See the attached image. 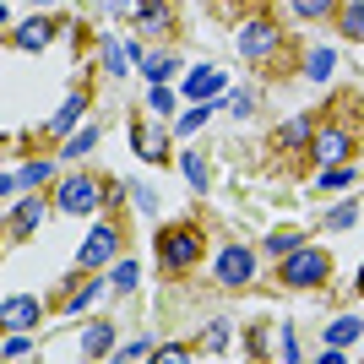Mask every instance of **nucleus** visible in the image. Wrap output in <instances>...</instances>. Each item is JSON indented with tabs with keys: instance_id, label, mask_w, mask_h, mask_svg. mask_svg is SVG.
Here are the masks:
<instances>
[{
	"instance_id": "nucleus-1",
	"label": "nucleus",
	"mask_w": 364,
	"mask_h": 364,
	"mask_svg": "<svg viewBox=\"0 0 364 364\" xmlns=\"http://www.w3.org/2000/svg\"><path fill=\"white\" fill-rule=\"evenodd\" d=\"M326 277H332V256L316 250V245H299V250L283 256V283H289V289H316Z\"/></svg>"
},
{
	"instance_id": "nucleus-2",
	"label": "nucleus",
	"mask_w": 364,
	"mask_h": 364,
	"mask_svg": "<svg viewBox=\"0 0 364 364\" xmlns=\"http://www.w3.org/2000/svg\"><path fill=\"white\" fill-rule=\"evenodd\" d=\"M55 201H60V213H65V218L98 213V207H104V185H98V180H87V174H71V180H60Z\"/></svg>"
},
{
	"instance_id": "nucleus-3",
	"label": "nucleus",
	"mask_w": 364,
	"mask_h": 364,
	"mask_svg": "<svg viewBox=\"0 0 364 364\" xmlns=\"http://www.w3.org/2000/svg\"><path fill=\"white\" fill-rule=\"evenodd\" d=\"M158 256H164V267H191V261L201 256V234L196 228H164V240H158Z\"/></svg>"
},
{
	"instance_id": "nucleus-4",
	"label": "nucleus",
	"mask_w": 364,
	"mask_h": 364,
	"mask_svg": "<svg viewBox=\"0 0 364 364\" xmlns=\"http://www.w3.org/2000/svg\"><path fill=\"white\" fill-rule=\"evenodd\" d=\"M250 277H256V256H250L245 245H223V250H218V283L240 289V283H250Z\"/></svg>"
},
{
	"instance_id": "nucleus-5",
	"label": "nucleus",
	"mask_w": 364,
	"mask_h": 364,
	"mask_svg": "<svg viewBox=\"0 0 364 364\" xmlns=\"http://www.w3.org/2000/svg\"><path fill=\"white\" fill-rule=\"evenodd\" d=\"M114 256H120V228H114V223H98L87 240H82V267H109Z\"/></svg>"
},
{
	"instance_id": "nucleus-6",
	"label": "nucleus",
	"mask_w": 364,
	"mask_h": 364,
	"mask_svg": "<svg viewBox=\"0 0 364 364\" xmlns=\"http://www.w3.org/2000/svg\"><path fill=\"white\" fill-rule=\"evenodd\" d=\"M234 49H240L245 60H261V55H272V49H277V28L256 16V22H245V28L234 33Z\"/></svg>"
},
{
	"instance_id": "nucleus-7",
	"label": "nucleus",
	"mask_w": 364,
	"mask_h": 364,
	"mask_svg": "<svg viewBox=\"0 0 364 364\" xmlns=\"http://www.w3.org/2000/svg\"><path fill=\"white\" fill-rule=\"evenodd\" d=\"M180 87H185V98H191V104H196V98H201V104H213L218 92H223V71H218V65H196Z\"/></svg>"
},
{
	"instance_id": "nucleus-8",
	"label": "nucleus",
	"mask_w": 364,
	"mask_h": 364,
	"mask_svg": "<svg viewBox=\"0 0 364 364\" xmlns=\"http://www.w3.org/2000/svg\"><path fill=\"white\" fill-rule=\"evenodd\" d=\"M348 131H316V158L321 164H343V158H348Z\"/></svg>"
},
{
	"instance_id": "nucleus-9",
	"label": "nucleus",
	"mask_w": 364,
	"mask_h": 364,
	"mask_svg": "<svg viewBox=\"0 0 364 364\" xmlns=\"http://www.w3.org/2000/svg\"><path fill=\"white\" fill-rule=\"evenodd\" d=\"M109 343H114V326H109V321H92L87 332H82V353H87V359H104Z\"/></svg>"
},
{
	"instance_id": "nucleus-10",
	"label": "nucleus",
	"mask_w": 364,
	"mask_h": 364,
	"mask_svg": "<svg viewBox=\"0 0 364 364\" xmlns=\"http://www.w3.org/2000/svg\"><path fill=\"white\" fill-rule=\"evenodd\" d=\"M49 38H55V22H44V16H33V22L16 28V44H22V49H44Z\"/></svg>"
},
{
	"instance_id": "nucleus-11",
	"label": "nucleus",
	"mask_w": 364,
	"mask_h": 364,
	"mask_svg": "<svg viewBox=\"0 0 364 364\" xmlns=\"http://www.w3.org/2000/svg\"><path fill=\"white\" fill-rule=\"evenodd\" d=\"M82 109H87V92H71V98H65V104L55 109V120H49V131H55V136H65V131L76 125V114H82Z\"/></svg>"
},
{
	"instance_id": "nucleus-12",
	"label": "nucleus",
	"mask_w": 364,
	"mask_h": 364,
	"mask_svg": "<svg viewBox=\"0 0 364 364\" xmlns=\"http://www.w3.org/2000/svg\"><path fill=\"white\" fill-rule=\"evenodd\" d=\"M6 321H11V326H33V321H38V304H33L28 294H11V299H6Z\"/></svg>"
},
{
	"instance_id": "nucleus-13",
	"label": "nucleus",
	"mask_w": 364,
	"mask_h": 364,
	"mask_svg": "<svg viewBox=\"0 0 364 364\" xmlns=\"http://www.w3.org/2000/svg\"><path fill=\"white\" fill-rule=\"evenodd\" d=\"M38 218H44V201H22V207H11V228H16V234H33Z\"/></svg>"
},
{
	"instance_id": "nucleus-14",
	"label": "nucleus",
	"mask_w": 364,
	"mask_h": 364,
	"mask_svg": "<svg viewBox=\"0 0 364 364\" xmlns=\"http://www.w3.org/2000/svg\"><path fill=\"white\" fill-rule=\"evenodd\" d=\"M136 22L152 28V33H164L168 28V6H164V0H147V6H136Z\"/></svg>"
},
{
	"instance_id": "nucleus-15",
	"label": "nucleus",
	"mask_w": 364,
	"mask_h": 364,
	"mask_svg": "<svg viewBox=\"0 0 364 364\" xmlns=\"http://www.w3.org/2000/svg\"><path fill=\"white\" fill-rule=\"evenodd\" d=\"M343 38H364V0L343 6Z\"/></svg>"
},
{
	"instance_id": "nucleus-16",
	"label": "nucleus",
	"mask_w": 364,
	"mask_h": 364,
	"mask_svg": "<svg viewBox=\"0 0 364 364\" xmlns=\"http://www.w3.org/2000/svg\"><path fill=\"white\" fill-rule=\"evenodd\" d=\"M304 71L316 76V82H326V76L337 71V60H332V49H310V60H304Z\"/></svg>"
},
{
	"instance_id": "nucleus-17",
	"label": "nucleus",
	"mask_w": 364,
	"mask_h": 364,
	"mask_svg": "<svg viewBox=\"0 0 364 364\" xmlns=\"http://www.w3.org/2000/svg\"><path fill=\"white\" fill-rule=\"evenodd\" d=\"M359 332H364L359 321H353V316H343V321H337V326H332V332H326V343H332V348H343V343H353V337H359Z\"/></svg>"
},
{
	"instance_id": "nucleus-18",
	"label": "nucleus",
	"mask_w": 364,
	"mask_h": 364,
	"mask_svg": "<svg viewBox=\"0 0 364 364\" xmlns=\"http://www.w3.org/2000/svg\"><path fill=\"white\" fill-rule=\"evenodd\" d=\"M348 180H353V168H343V164H326V168H321V191H343Z\"/></svg>"
},
{
	"instance_id": "nucleus-19",
	"label": "nucleus",
	"mask_w": 364,
	"mask_h": 364,
	"mask_svg": "<svg viewBox=\"0 0 364 364\" xmlns=\"http://www.w3.org/2000/svg\"><path fill=\"white\" fill-rule=\"evenodd\" d=\"M332 6H337V0H294V11H299L304 22H321V16L332 11Z\"/></svg>"
},
{
	"instance_id": "nucleus-20",
	"label": "nucleus",
	"mask_w": 364,
	"mask_h": 364,
	"mask_svg": "<svg viewBox=\"0 0 364 364\" xmlns=\"http://www.w3.org/2000/svg\"><path fill=\"white\" fill-rule=\"evenodd\" d=\"M207 114H213L207 104H201V109H191V114H180V125H174V131H180V136H196L201 125H207Z\"/></svg>"
},
{
	"instance_id": "nucleus-21",
	"label": "nucleus",
	"mask_w": 364,
	"mask_h": 364,
	"mask_svg": "<svg viewBox=\"0 0 364 364\" xmlns=\"http://www.w3.org/2000/svg\"><path fill=\"white\" fill-rule=\"evenodd\" d=\"M267 250H272V256H289V250H299V234H294V228H277L272 240H267Z\"/></svg>"
},
{
	"instance_id": "nucleus-22",
	"label": "nucleus",
	"mask_w": 364,
	"mask_h": 364,
	"mask_svg": "<svg viewBox=\"0 0 364 364\" xmlns=\"http://www.w3.org/2000/svg\"><path fill=\"white\" fill-rule=\"evenodd\" d=\"M185 180H191V185H196V191H207V164H201V158H196V152H185Z\"/></svg>"
},
{
	"instance_id": "nucleus-23",
	"label": "nucleus",
	"mask_w": 364,
	"mask_h": 364,
	"mask_svg": "<svg viewBox=\"0 0 364 364\" xmlns=\"http://www.w3.org/2000/svg\"><path fill=\"white\" fill-rule=\"evenodd\" d=\"M141 71H147V82H164V76L174 71V60H168V55H147V60H141Z\"/></svg>"
},
{
	"instance_id": "nucleus-24",
	"label": "nucleus",
	"mask_w": 364,
	"mask_h": 364,
	"mask_svg": "<svg viewBox=\"0 0 364 364\" xmlns=\"http://www.w3.org/2000/svg\"><path fill=\"white\" fill-rule=\"evenodd\" d=\"M92 141H98V131H92V125H87V131H76V136L65 141V158H82V152H92Z\"/></svg>"
},
{
	"instance_id": "nucleus-25",
	"label": "nucleus",
	"mask_w": 364,
	"mask_h": 364,
	"mask_svg": "<svg viewBox=\"0 0 364 364\" xmlns=\"http://www.w3.org/2000/svg\"><path fill=\"white\" fill-rule=\"evenodd\" d=\"M136 289V261H120L114 267V294H131Z\"/></svg>"
},
{
	"instance_id": "nucleus-26",
	"label": "nucleus",
	"mask_w": 364,
	"mask_h": 364,
	"mask_svg": "<svg viewBox=\"0 0 364 364\" xmlns=\"http://www.w3.org/2000/svg\"><path fill=\"white\" fill-rule=\"evenodd\" d=\"M98 299H104V283H87V289L76 294V299L65 304V310H71V316H76V310H87V304H98Z\"/></svg>"
},
{
	"instance_id": "nucleus-27",
	"label": "nucleus",
	"mask_w": 364,
	"mask_h": 364,
	"mask_svg": "<svg viewBox=\"0 0 364 364\" xmlns=\"http://www.w3.org/2000/svg\"><path fill=\"white\" fill-rule=\"evenodd\" d=\"M136 152H141V158H164V136H158V131H152V136L136 131Z\"/></svg>"
},
{
	"instance_id": "nucleus-28",
	"label": "nucleus",
	"mask_w": 364,
	"mask_h": 364,
	"mask_svg": "<svg viewBox=\"0 0 364 364\" xmlns=\"http://www.w3.org/2000/svg\"><path fill=\"white\" fill-rule=\"evenodd\" d=\"M104 65H109V76H125V49L114 44V38L104 44Z\"/></svg>"
},
{
	"instance_id": "nucleus-29",
	"label": "nucleus",
	"mask_w": 364,
	"mask_h": 364,
	"mask_svg": "<svg viewBox=\"0 0 364 364\" xmlns=\"http://www.w3.org/2000/svg\"><path fill=\"white\" fill-rule=\"evenodd\" d=\"M0 353H6V359H28V353H33V343H28V337H22V332H11V337H6V348H0Z\"/></svg>"
},
{
	"instance_id": "nucleus-30",
	"label": "nucleus",
	"mask_w": 364,
	"mask_h": 364,
	"mask_svg": "<svg viewBox=\"0 0 364 364\" xmlns=\"http://www.w3.org/2000/svg\"><path fill=\"white\" fill-rule=\"evenodd\" d=\"M147 109H152V114H168V109H174V92H168V87H152L147 92Z\"/></svg>"
},
{
	"instance_id": "nucleus-31",
	"label": "nucleus",
	"mask_w": 364,
	"mask_h": 364,
	"mask_svg": "<svg viewBox=\"0 0 364 364\" xmlns=\"http://www.w3.org/2000/svg\"><path fill=\"white\" fill-rule=\"evenodd\" d=\"M353 218H359V207H353V201H343V207H332V218H326V223H332V228H353Z\"/></svg>"
},
{
	"instance_id": "nucleus-32",
	"label": "nucleus",
	"mask_w": 364,
	"mask_h": 364,
	"mask_svg": "<svg viewBox=\"0 0 364 364\" xmlns=\"http://www.w3.org/2000/svg\"><path fill=\"white\" fill-rule=\"evenodd\" d=\"M49 174H55V164H44V158H38V164H28V168H22V180H28V185H44Z\"/></svg>"
},
{
	"instance_id": "nucleus-33",
	"label": "nucleus",
	"mask_w": 364,
	"mask_h": 364,
	"mask_svg": "<svg viewBox=\"0 0 364 364\" xmlns=\"http://www.w3.org/2000/svg\"><path fill=\"white\" fill-rule=\"evenodd\" d=\"M304 136H310V125H304V120H289V125H283V141H304Z\"/></svg>"
},
{
	"instance_id": "nucleus-34",
	"label": "nucleus",
	"mask_w": 364,
	"mask_h": 364,
	"mask_svg": "<svg viewBox=\"0 0 364 364\" xmlns=\"http://www.w3.org/2000/svg\"><path fill=\"white\" fill-rule=\"evenodd\" d=\"M359 294H364V267H359Z\"/></svg>"
}]
</instances>
